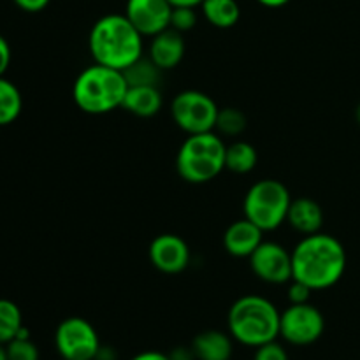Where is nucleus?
Returning <instances> with one entry per match:
<instances>
[{
	"label": "nucleus",
	"instance_id": "obj_28",
	"mask_svg": "<svg viewBox=\"0 0 360 360\" xmlns=\"http://www.w3.org/2000/svg\"><path fill=\"white\" fill-rule=\"evenodd\" d=\"M49 2L51 0H14V4L27 13H39V11L46 9Z\"/></svg>",
	"mask_w": 360,
	"mask_h": 360
},
{
	"label": "nucleus",
	"instance_id": "obj_3",
	"mask_svg": "<svg viewBox=\"0 0 360 360\" xmlns=\"http://www.w3.org/2000/svg\"><path fill=\"white\" fill-rule=\"evenodd\" d=\"M280 316L276 306L262 295H243L229 309V333L245 347L259 348L280 336Z\"/></svg>",
	"mask_w": 360,
	"mask_h": 360
},
{
	"label": "nucleus",
	"instance_id": "obj_12",
	"mask_svg": "<svg viewBox=\"0 0 360 360\" xmlns=\"http://www.w3.org/2000/svg\"><path fill=\"white\" fill-rule=\"evenodd\" d=\"M148 257L155 269L160 273L179 274L188 267L190 248L179 236L160 234L150 243Z\"/></svg>",
	"mask_w": 360,
	"mask_h": 360
},
{
	"label": "nucleus",
	"instance_id": "obj_33",
	"mask_svg": "<svg viewBox=\"0 0 360 360\" xmlns=\"http://www.w3.org/2000/svg\"><path fill=\"white\" fill-rule=\"evenodd\" d=\"M257 2L260 4V6L264 7H271V9H278V7H283L287 6L290 0H257Z\"/></svg>",
	"mask_w": 360,
	"mask_h": 360
},
{
	"label": "nucleus",
	"instance_id": "obj_15",
	"mask_svg": "<svg viewBox=\"0 0 360 360\" xmlns=\"http://www.w3.org/2000/svg\"><path fill=\"white\" fill-rule=\"evenodd\" d=\"M287 221L294 231L302 236H311L322 231L323 211L316 200L308 197L292 199L287 213Z\"/></svg>",
	"mask_w": 360,
	"mask_h": 360
},
{
	"label": "nucleus",
	"instance_id": "obj_29",
	"mask_svg": "<svg viewBox=\"0 0 360 360\" xmlns=\"http://www.w3.org/2000/svg\"><path fill=\"white\" fill-rule=\"evenodd\" d=\"M11 63V48H9V42L0 35V77H4L6 74L7 67Z\"/></svg>",
	"mask_w": 360,
	"mask_h": 360
},
{
	"label": "nucleus",
	"instance_id": "obj_10",
	"mask_svg": "<svg viewBox=\"0 0 360 360\" xmlns=\"http://www.w3.org/2000/svg\"><path fill=\"white\" fill-rule=\"evenodd\" d=\"M250 267L260 281L271 285L288 283L292 273V252L274 241H262L259 248L248 257Z\"/></svg>",
	"mask_w": 360,
	"mask_h": 360
},
{
	"label": "nucleus",
	"instance_id": "obj_11",
	"mask_svg": "<svg viewBox=\"0 0 360 360\" xmlns=\"http://www.w3.org/2000/svg\"><path fill=\"white\" fill-rule=\"evenodd\" d=\"M171 13L167 0H127L123 14L143 37H153L171 27Z\"/></svg>",
	"mask_w": 360,
	"mask_h": 360
},
{
	"label": "nucleus",
	"instance_id": "obj_17",
	"mask_svg": "<svg viewBox=\"0 0 360 360\" xmlns=\"http://www.w3.org/2000/svg\"><path fill=\"white\" fill-rule=\"evenodd\" d=\"M164 105V97L158 86H129L122 109L139 118H151Z\"/></svg>",
	"mask_w": 360,
	"mask_h": 360
},
{
	"label": "nucleus",
	"instance_id": "obj_22",
	"mask_svg": "<svg viewBox=\"0 0 360 360\" xmlns=\"http://www.w3.org/2000/svg\"><path fill=\"white\" fill-rule=\"evenodd\" d=\"M23 327L21 311L9 299H0V343L7 345Z\"/></svg>",
	"mask_w": 360,
	"mask_h": 360
},
{
	"label": "nucleus",
	"instance_id": "obj_19",
	"mask_svg": "<svg viewBox=\"0 0 360 360\" xmlns=\"http://www.w3.org/2000/svg\"><path fill=\"white\" fill-rule=\"evenodd\" d=\"M259 155L253 144L246 141H234L225 151V169L236 174H248L255 169Z\"/></svg>",
	"mask_w": 360,
	"mask_h": 360
},
{
	"label": "nucleus",
	"instance_id": "obj_7",
	"mask_svg": "<svg viewBox=\"0 0 360 360\" xmlns=\"http://www.w3.org/2000/svg\"><path fill=\"white\" fill-rule=\"evenodd\" d=\"M218 109L220 108L217 102L199 90L179 91L171 102L172 120L188 136L213 132L217 125Z\"/></svg>",
	"mask_w": 360,
	"mask_h": 360
},
{
	"label": "nucleus",
	"instance_id": "obj_18",
	"mask_svg": "<svg viewBox=\"0 0 360 360\" xmlns=\"http://www.w3.org/2000/svg\"><path fill=\"white\" fill-rule=\"evenodd\" d=\"M200 13L207 23L217 28H232L241 18V7L238 0H204Z\"/></svg>",
	"mask_w": 360,
	"mask_h": 360
},
{
	"label": "nucleus",
	"instance_id": "obj_4",
	"mask_svg": "<svg viewBox=\"0 0 360 360\" xmlns=\"http://www.w3.org/2000/svg\"><path fill=\"white\" fill-rule=\"evenodd\" d=\"M129 83L123 70L94 63L76 77L72 97L77 108L88 115H108L122 108Z\"/></svg>",
	"mask_w": 360,
	"mask_h": 360
},
{
	"label": "nucleus",
	"instance_id": "obj_26",
	"mask_svg": "<svg viewBox=\"0 0 360 360\" xmlns=\"http://www.w3.org/2000/svg\"><path fill=\"white\" fill-rule=\"evenodd\" d=\"M253 360H288V355L278 341H271L257 348Z\"/></svg>",
	"mask_w": 360,
	"mask_h": 360
},
{
	"label": "nucleus",
	"instance_id": "obj_21",
	"mask_svg": "<svg viewBox=\"0 0 360 360\" xmlns=\"http://www.w3.org/2000/svg\"><path fill=\"white\" fill-rule=\"evenodd\" d=\"M23 108V98L16 84L0 77V127L9 125L20 116Z\"/></svg>",
	"mask_w": 360,
	"mask_h": 360
},
{
	"label": "nucleus",
	"instance_id": "obj_8",
	"mask_svg": "<svg viewBox=\"0 0 360 360\" xmlns=\"http://www.w3.org/2000/svg\"><path fill=\"white\" fill-rule=\"evenodd\" d=\"M55 347L63 360H95L101 350V340L88 320L70 316L56 327Z\"/></svg>",
	"mask_w": 360,
	"mask_h": 360
},
{
	"label": "nucleus",
	"instance_id": "obj_14",
	"mask_svg": "<svg viewBox=\"0 0 360 360\" xmlns=\"http://www.w3.org/2000/svg\"><path fill=\"white\" fill-rule=\"evenodd\" d=\"M150 56L162 70H171L181 63L185 56V39L181 32L174 28H165L160 34L153 35L150 42Z\"/></svg>",
	"mask_w": 360,
	"mask_h": 360
},
{
	"label": "nucleus",
	"instance_id": "obj_25",
	"mask_svg": "<svg viewBox=\"0 0 360 360\" xmlns=\"http://www.w3.org/2000/svg\"><path fill=\"white\" fill-rule=\"evenodd\" d=\"M197 25L195 7H172L171 28L181 32H190Z\"/></svg>",
	"mask_w": 360,
	"mask_h": 360
},
{
	"label": "nucleus",
	"instance_id": "obj_13",
	"mask_svg": "<svg viewBox=\"0 0 360 360\" xmlns=\"http://www.w3.org/2000/svg\"><path fill=\"white\" fill-rule=\"evenodd\" d=\"M264 231L257 227L248 218H241L238 221H232L224 234V246L227 253L238 259H248L253 252L260 246Z\"/></svg>",
	"mask_w": 360,
	"mask_h": 360
},
{
	"label": "nucleus",
	"instance_id": "obj_32",
	"mask_svg": "<svg viewBox=\"0 0 360 360\" xmlns=\"http://www.w3.org/2000/svg\"><path fill=\"white\" fill-rule=\"evenodd\" d=\"M172 7H200L204 0H167Z\"/></svg>",
	"mask_w": 360,
	"mask_h": 360
},
{
	"label": "nucleus",
	"instance_id": "obj_31",
	"mask_svg": "<svg viewBox=\"0 0 360 360\" xmlns=\"http://www.w3.org/2000/svg\"><path fill=\"white\" fill-rule=\"evenodd\" d=\"M130 360H171V357L162 354V352H143V354L136 355V357Z\"/></svg>",
	"mask_w": 360,
	"mask_h": 360
},
{
	"label": "nucleus",
	"instance_id": "obj_5",
	"mask_svg": "<svg viewBox=\"0 0 360 360\" xmlns=\"http://www.w3.org/2000/svg\"><path fill=\"white\" fill-rule=\"evenodd\" d=\"M227 144L220 134H192L183 141L176 155V171L192 185H202L217 178L225 169Z\"/></svg>",
	"mask_w": 360,
	"mask_h": 360
},
{
	"label": "nucleus",
	"instance_id": "obj_16",
	"mask_svg": "<svg viewBox=\"0 0 360 360\" xmlns=\"http://www.w3.org/2000/svg\"><path fill=\"white\" fill-rule=\"evenodd\" d=\"M192 350L197 360H231L232 336L217 329L202 330L193 338Z\"/></svg>",
	"mask_w": 360,
	"mask_h": 360
},
{
	"label": "nucleus",
	"instance_id": "obj_23",
	"mask_svg": "<svg viewBox=\"0 0 360 360\" xmlns=\"http://www.w3.org/2000/svg\"><path fill=\"white\" fill-rule=\"evenodd\" d=\"M245 129H246V116L241 109L238 108L218 109L214 132L225 137H238L245 132Z\"/></svg>",
	"mask_w": 360,
	"mask_h": 360
},
{
	"label": "nucleus",
	"instance_id": "obj_6",
	"mask_svg": "<svg viewBox=\"0 0 360 360\" xmlns=\"http://www.w3.org/2000/svg\"><path fill=\"white\" fill-rule=\"evenodd\" d=\"M292 195L287 186L278 179H260L253 183L245 195L243 211L245 218L262 229L264 232L276 231L287 221Z\"/></svg>",
	"mask_w": 360,
	"mask_h": 360
},
{
	"label": "nucleus",
	"instance_id": "obj_20",
	"mask_svg": "<svg viewBox=\"0 0 360 360\" xmlns=\"http://www.w3.org/2000/svg\"><path fill=\"white\" fill-rule=\"evenodd\" d=\"M123 74L129 86H158L162 79V69L150 56H141L127 67Z\"/></svg>",
	"mask_w": 360,
	"mask_h": 360
},
{
	"label": "nucleus",
	"instance_id": "obj_24",
	"mask_svg": "<svg viewBox=\"0 0 360 360\" xmlns=\"http://www.w3.org/2000/svg\"><path fill=\"white\" fill-rule=\"evenodd\" d=\"M7 360H39V350L30 338H14L6 345Z\"/></svg>",
	"mask_w": 360,
	"mask_h": 360
},
{
	"label": "nucleus",
	"instance_id": "obj_9",
	"mask_svg": "<svg viewBox=\"0 0 360 360\" xmlns=\"http://www.w3.org/2000/svg\"><path fill=\"white\" fill-rule=\"evenodd\" d=\"M326 330V319L316 306L290 304L280 316V336L295 347H308L319 341Z\"/></svg>",
	"mask_w": 360,
	"mask_h": 360
},
{
	"label": "nucleus",
	"instance_id": "obj_34",
	"mask_svg": "<svg viewBox=\"0 0 360 360\" xmlns=\"http://www.w3.org/2000/svg\"><path fill=\"white\" fill-rule=\"evenodd\" d=\"M0 360H7V350L2 343H0Z\"/></svg>",
	"mask_w": 360,
	"mask_h": 360
},
{
	"label": "nucleus",
	"instance_id": "obj_30",
	"mask_svg": "<svg viewBox=\"0 0 360 360\" xmlns=\"http://www.w3.org/2000/svg\"><path fill=\"white\" fill-rule=\"evenodd\" d=\"M171 360H195V354L192 348H176L172 354H169Z\"/></svg>",
	"mask_w": 360,
	"mask_h": 360
},
{
	"label": "nucleus",
	"instance_id": "obj_35",
	"mask_svg": "<svg viewBox=\"0 0 360 360\" xmlns=\"http://www.w3.org/2000/svg\"><path fill=\"white\" fill-rule=\"evenodd\" d=\"M355 116H357V123L360 125V104L357 105V111H355Z\"/></svg>",
	"mask_w": 360,
	"mask_h": 360
},
{
	"label": "nucleus",
	"instance_id": "obj_27",
	"mask_svg": "<svg viewBox=\"0 0 360 360\" xmlns=\"http://www.w3.org/2000/svg\"><path fill=\"white\" fill-rule=\"evenodd\" d=\"M311 292L313 290L308 287V285L292 278L290 287H288V290H287L288 302H290V304H304V302H309Z\"/></svg>",
	"mask_w": 360,
	"mask_h": 360
},
{
	"label": "nucleus",
	"instance_id": "obj_1",
	"mask_svg": "<svg viewBox=\"0 0 360 360\" xmlns=\"http://www.w3.org/2000/svg\"><path fill=\"white\" fill-rule=\"evenodd\" d=\"M347 271V252L334 236L316 232L304 236L292 252L294 280L302 281L311 290L334 287Z\"/></svg>",
	"mask_w": 360,
	"mask_h": 360
},
{
	"label": "nucleus",
	"instance_id": "obj_2",
	"mask_svg": "<svg viewBox=\"0 0 360 360\" xmlns=\"http://www.w3.org/2000/svg\"><path fill=\"white\" fill-rule=\"evenodd\" d=\"M143 39L125 14H105L91 27L88 48L95 63L125 70L143 56Z\"/></svg>",
	"mask_w": 360,
	"mask_h": 360
}]
</instances>
